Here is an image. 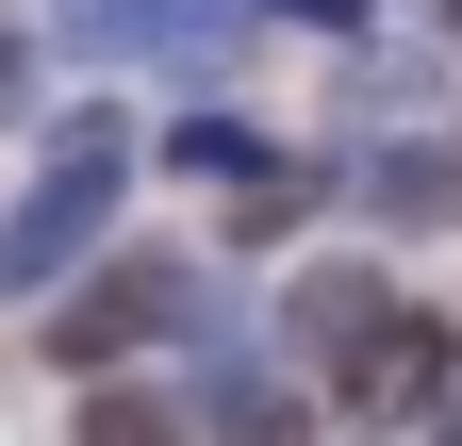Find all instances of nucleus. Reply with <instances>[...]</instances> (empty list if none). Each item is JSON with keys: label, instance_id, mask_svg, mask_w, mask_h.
<instances>
[{"label": "nucleus", "instance_id": "2", "mask_svg": "<svg viewBox=\"0 0 462 446\" xmlns=\"http://www.w3.org/2000/svg\"><path fill=\"white\" fill-rule=\"evenodd\" d=\"M182 314H199V282H182L165 248H149V265H99V282L50 314V364H83V380H99L116 348H149V330H182Z\"/></svg>", "mask_w": 462, "mask_h": 446}, {"label": "nucleus", "instance_id": "1", "mask_svg": "<svg viewBox=\"0 0 462 446\" xmlns=\"http://www.w3.org/2000/svg\"><path fill=\"white\" fill-rule=\"evenodd\" d=\"M116 182H133V133H116V116H67V133H50V182L0 215V298H50V282H67V265L99 248Z\"/></svg>", "mask_w": 462, "mask_h": 446}, {"label": "nucleus", "instance_id": "7", "mask_svg": "<svg viewBox=\"0 0 462 446\" xmlns=\"http://www.w3.org/2000/svg\"><path fill=\"white\" fill-rule=\"evenodd\" d=\"M83 446H182V413L133 397V380H99V397H83Z\"/></svg>", "mask_w": 462, "mask_h": 446}, {"label": "nucleus", "instance_id": "3", "mask_svg": "<svg viewBox=\"0 0 462 446\" xmlns=\"http://www.w3.org/2000/svg\"><path fill=\"white\" fill-rule=\"evenodd\" d=\"M248 17H264V0H83V50H99V67H133V50H182V67H215Z\"/></svg>", "mask_w": 462, "mask_h": 446}, {"label": "nucleus", "instance_id": "8", "mask_svg": "<svg viewBox=\"0 0 462 446\" xmlns=\"http://www.w3.org/2000/svg\"><path fill=\"white\" fill-rule=\"evenodd\" d=\"M446 199H462V165H446V149H396V165H380V215H413V232H430Z\"/></svg>", "mask_w": 462, "mask_h": 446}, {"label": "nucleus", "instance_id": "6", "mask_svg": "<svg viewBox=\"0 0 462 446\" xmlns=\"http://www.w3.org/2000/svg\"><path fill=\"white\" fill-rule=\"evenodd\" d=\"M215 446H314V397L264 364H215Z\"/></svg>", "mask_w": 462, "mask_h": 446}, {"label": "nucleus", "instance_id": "9", "mask_svg": "<svg viewBox=\"0 0 462 446\" xmlns=\"http://www.w3.org/2000/svg\"><path fill=\"white\" fill-rule=\"evenodd\" d=\"M17 83H33V50H17V33H0V116H17Z\"/></svg>", "mask_w": 462, "mask_h": 446}, {"label": "nucleus", "instance_id": "4", "mask_svg": "<svg viewBox=\"0 0 462 446\" xmlns=\"http://www.w3.org/2000/svg\"><path fill=\"white\" fill-rule=\"evenodd\" d=\"M281 330H298V348H330L346 380H364V364L396 348V282H380V265H314V282L281 298Z\"/></svg>", "mask_w": 462, "mask_h": 446}, {"label": "nucleus", "instance_id": "5", "mask_svg": "<svg viewBox=\"0 0 462 446\" xmlns=\"http://www.w3.org/2000/svg\"><path fill=\"white\" fill-rule=\"evenodd\" d=\"M430 397H446V330H430V314H396V348L346 380V413H380V430H396V413H430Z\"/></svg>", "mask_w": 462, "mask_h": 446}]
</instances>
